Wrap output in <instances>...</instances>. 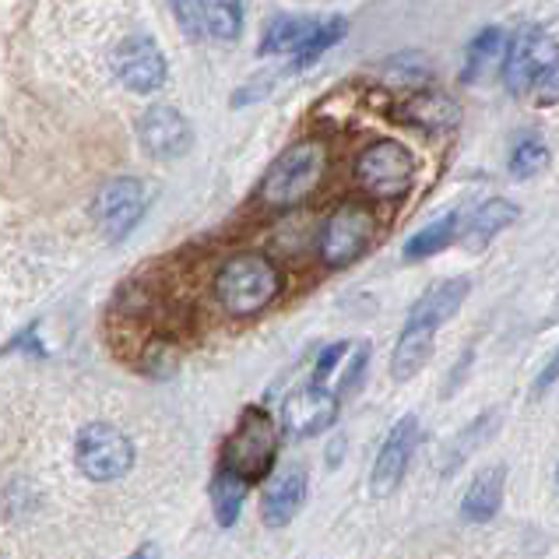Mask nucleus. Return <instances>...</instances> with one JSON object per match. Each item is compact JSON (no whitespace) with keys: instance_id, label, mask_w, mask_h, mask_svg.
<instances>
[{"instance_id":"f257e3e1","label":"nucleus","mask_w":559,"mask_h":559,"mask_svg":"<svg viewBox=\"0 0 559 559\" xmlns=\"http://www.w3.org/2000/svg\"><path fill=\"white\" fill-rule=\"evenodd\" d=\"M212 289H215L218 307L229 317H253L275 302V296L282 293V275H278V267L271 264V258H264L258 250H247V253H236L229 261H222Z\"/></svg>"},{"instance_id":"f03ea898","label":"nucleus","mask_w":559,"mask_h":559,"mask_svg":"<svg viewBox=\"0 0 559 559\" xmlns=\"http://www.w3.org/2000/svg\"><path fill=\"white\" fill-rule=\"evenodd\" d=\"M328 173V148L321 141H296V145L285 148L275 163L267 166L264 180H261V201L275 212L302 204L317 187H321Z\"/></svg>"},{"instance_id":"7ed1b4c3","label":"nucleus","mask_w":559,"mask_h":559,"mask_svg":"<svg viewBox=\"0 0 559 559\" xmlns=\"http://www.w3.org/2000/svg\"><path fill=\"white\" fill-rule=\"evenodd\" d=\"M503 82L514 95L535 92V99L556 103V39L542 28H521L507 39Z\"/></svg>"},{"instance_id":"20e7f679","label":"nucleus","mask_w":559,"mask_h":559,"mask_svg":"<svg viewBox=\"0 0 559 559\" xmlns=\"http://www.w3.org/2000/svg\"><path fill=\"white\" fill-rule=\"evenodd\" d=\"M278 454V429L264 408H247L239 415L236 429L229 433L226 451H222V468L236 472L243 483H258L275 468Z\"/></svg>"},{"instance_id":"39448f33","label":"nucleus","mask_w":559,"mask_h":559,"mask_svg":"<svg viewBox=\"0 0 559 559\" xmlns=\"http://www.w3.org/2000/svg\"><path fill=\"white\" fill-rule=\"evenodd\" d=\"M74 461L92 483H117L134 468V443L109 423H88L74 443Z\"/></svg>"},{"instance_id":"423d86ee","label":"nucleus","mask_w":559,"mask_h":559,"mask_svg":"<svg viewBox=\"0 0 559 559\" xmlns=\"http://www.w3.org/2000/svg\"><path fill=\"white\" fill-rule=\"evenodd\" d=\"M373 233H377V222L370 207L356 201L338 204L324 222L321 239H317V253H321V261L328 267H348L370 250Z\"/></svg>"},{"instance_id":"0eeeda50","label":"nucleus","mask_w":559,"mask_h":559,"mask_svg":"<svg viewBox=\"0 0 559 559\" xmlns=\"http://www.w3.org/2000/svg\"><path fill=\"white\" fill-rule=\"evenodd\" d=\"M356 183L377 201H394L408 194L415 180V158L405 145L397 141H377V145L362 148L356 158Z\"/></svg>"},{"instance_id":"6e6552de","label":"nucleus","mask_w":559,"mask_h":559,"mask_svg":"<svg viewBox=\"0 0 559 559\" xmlns=\"http://www.w3.org/2000/svg\"><path fill=\"white\" fill-rule=\"evenodd\" d=\"M145 207H148L145 183L134 177H120L103 187L99 201H95V218H99V226L109 239H123L141 222Z\"/></svg>"},{"instance_id":"1a4fd4ad","label":"nucleus","mask_w":559,"mask_h":559,"mask_svg":"<svg viewBox=\"0 0 559 559\" xmlns=\"http://www.w3.org/2000/svg\"><path fill=\"white\" fill-rule=\"evenodd\" d=\"M334 415H338V397L321 383H307V388L293 391L282 405V429L296 440H307L331 429Z\"/></svg>"},{"instance_id":"9d476101","label":"nucleus","mask_w":559,"mask_h":559,"mask_svg":"<svg viewBox=\"0 0 559 559\" xmlns=\"http://www.w3.org/2000/svg\"><path fill=\"white\" fill-rule=\"evenodd\" d=\"M114 71L131 92H155L166 82V57L152 36H127L114 53Z\"/></svg>"},{"instance_id":"9b49d317","label":"nucleus","mask_w":559,"mask_h":559,"mask_svg":"<svg viewBox=\"0 0 559 559\" xmlns=\"http://www.w3.org/2000/svg\"><path fill=\"white\" fill-rule=\"evenodd\" d=\"M415 440H419V423H415V415H405V419L388 433V440H383L380 454H377V465L370 472L373 497H391V492L402 486L405 468L415 451Z\"/></svg>"},{"instance_id":"f8f14e48","label":"nucleus","mask_w":559,"mask_h":559,"mask_svg":"<svg viewBox=\"0 0 559 559\" xmlns=\"http://www.w3.org/2000/svg\"><path fill=\"white\" fill-rule=\"evenodd\" d=\"M138 141L152 158H180L190 148V123L180 109L173 106H152L138 120Z\"/></svg>"},{"instance_id":"ddd939ff","label":"nucleus","mask_w":559,"mask_h":559,"mask_svg":"<svg viewBox=\"0 0 559 559\" xmlns=\"http://www.w3.org/2000/svg\"><path fill=\"white\" fill-rule=\"evenodd\" d=\"M302 500H307V468L302 465H285L282 472H275L264 486V503L261 514L267 528H285L296 514Z\"/></svg>"},{"instance_id":"4468645a","label":"nucleus","mask_w":559,"mask_h":559,"mask_svg":"<svg viewBox=\"0 0 559 559\" xmlns=\"http://www.w3.org/2000/svg\"><path fill=\"white\" fill-rule=\"evenodd\" d=\"M468 289H472V282H468V278H447V282H437L433 289H429V293L408 310V321L440 331V328L461 310V302L468 299Z\"/></svg>"},{"instance_id":"2eb2a0df","label":"nucleus","mask_w":559,"mask_h":559,"mask_svg":"<svg viewBox=\"0 0 559 559\" xmlns=\"http://www.w3.org/2000/svg\"><path fill=\"white\" fill-rule=\"evenodd\" d=\"M503 483H507V468L492 465L486 472H478L472 478V486L461 500V518L468 524H486L489 518H497V510L503 503Z\"/></svg>"},{"instance_id":"dca6fc26","label":"nucleus","mask_w":559,"mask_h":559,"mask_svg":"<svg viewBox=\"0 0 559 559\" xmlns=\"http://www.w3.org/2000/svg\"><path fill=\"white\" fill-rule=\"evenodd\" d=\"M433 342H437L433 328L405 321V331H402V338H397L394 356H391V377L397 383L412 380L429 362V356H433Z\"/></svg>"},{"instance_id":"f3484780","label":"nucleus","mask_w":559,"mask_h":559,"mask_svg":"<svg viewBox=\"0 0 559 559\" xmlns=\"http://www.w3.org/2000/svg\"><path fill=\"white\" fill-rule=\"evenodd\" d=\"M397 114H402L415 127H426V131H447V127L457 123L454 99H447L443 92H433V88L412 92L408 99L397 106Z\"/></svg>"},{"instance_id":"a211bd4d","label":"nucleus","mask_w":559,"mask_h":559,"mask_svg":"<svg viewBox=\"0 0 559 559\" xmlns=\"http://www.w3.org/2000/svg\"><path fill=\"white\" fill-rule=\"evenodd\" d=\"M514 218H518V207L514 204L503 201V198H492V201H486L468 218V226H465V233H461V239H465L468 250H483V247L492 243V236H500Z\"/></svg>"},{"instance_id":"6ab92c4d","label":"nucleus","mask_w":559,"mask_h":559,"mask_svg":"<svg viewBox=\"0 0 559 559\" xmlns=\"http://www.w3.org/2000/svg\"><path fill=\"white\" fill-rule=\"evenodd\" d=\"M317 32L313 19H296V14H282L267 25L264 43H261V57H285V53H299L302 46L310 43V36Z\"/></svg>"},{"instance_id":"aec40b11","label":"nucleus","mask_w":559,"mask_h":559,"mask_svg":"<svg viewBox=\"0 0 559 559\" xmlns=\"http://www.w3.org/2000/svg\"><path fill=\"white\" fill-rule=\"evenodd\" d=\"M507 53V36L500 28H483L468 46V60H465V82H483L489 71L503 63Z\"/></svg>"},{"instance_id":"412c9836","label":"nucleus","mask_w":559,"mask_h":559,"mask_svg":"<svg viewBox=\"0 0 559 559\" xmlns=\"http://www.w3.org/2000/svg\"><path fill=\"white\" fill-rule=\"evenodd\" d=\"M461 233V215H443L437 222H429L426 229L415 233L408 243H405V258L408 261H426V258H433V253L447 250L457 239Z\"/></svg>"},{"instance_id":"4be33fe9","label":"nucleus","mask_w":559,"mask_h":559,"mask_svg":"<svg viewBox=\"0 0 559 559\" xmlns=\"http://www.w3.org/2000/svg\"><path fill=\"white\" fill-rule=\"evenodd\" d=\"M247 489L250 483H243L236 472L222 468L212 483V510H215V521L222 528H233L239 521V510H243V500H247Z\"/></svg>"},{"instance_id":"5701e85b","label":"nucleus","mask_w":559,"mask_h":559,"mask_svg":"<svg viewBox=\"0 0 559 559\" xmlns=\"http://www.w3.org/2000/svg\"><path fill=\"white\" fill-rule=\"evenodd\" d=\"M198 11L218 43H233L243 32V0H198Z\"/></svg>"},{"instance_id":"b1692460","label":"nucleus","mask_w":559,"mask_h":559,"mask_svg":"<svg viewBox=\"0 0 559 559\" xmlns=\"http://www.w3.org/2000/svg\"><path fill=\"white\" fill-rule=\"evenodd\" d=\"M345 19H328V22H317V32L310 36V43L302 46V50L296 53V68H310L313 60H321L334 43L345 39Z\"/></svg>"},{"instance_id":"393cba45","label":"nucleus","mask_w":559,"mask_h":559,"mask_svg":"<svg viewBox=\"0 0 559 559\" xmlns=\"http://www.w3.org/2000/svg\"><path fill=\"white\" fill-rule=\"evenodd\" d=\"M497 423H500V415L497 412H486V419H475L465 433H461L457 440H454V447H451V457H447V468H457L461 461H465L478 443H483L492 429H497Z\"/></svg>"},{"instance_id":"a878e982","label":"nucleus","mask_w":559,"mask_h":559,"mask_svg":"<svg viewBox=\"0 0 559 559\" xmlns=\"http://www.w3.org/2000/svg\"><path fill=\"white\" fill-rule=\"evenodd\" d=\"M546 158H549V148L542 145L538 138H524L514 148V155H510V173H514L518 180H528L542 166H546Z\"/></svg>"},{"instance_id":"bb28decb","label":"nucleus","mask_w":559,"mask_h":559,"mask_svg":"<svg viewBox=\"0 0 559 559\" xmlns=\"http://www.w3.org/2000/svg\"><path fill=\"white\" fill-rule=\"evenodd\" d=\"M348 366H345V373L338 380V391H334V397H348V394H356L359 391V383H362V373H366V366H370V342H359V345H348Z\"/></svg>"},{"instance_id":"cd10ccee","label":"nucleus","mask_w":559,"mask_h":559,"mask_svg":"<svg viewBox=\"0 0 559 559\" xmlns=\"http://www.w3.org/2000/svg\"><path fill=\"white\" fill-rule=\"evenodd\" d=\"M345 356H348V342H334V345H324L321 348V356H317V366H313V377H310V383H328V377L338 370V366L345 362Z\"/></svg>"},{"instance_id":"c85d7f7f","label":"nucleus","mask_w":559,"mask_h":559,"mask_svg":"<svg viewBox=\"0 0 559 559\" xmlns=\"http://www.w3.org/2000/svg\"><path fill=\"white\" fill-rule=\"evenodd\" d=\"M131 559H158V549L155 546H145V549H138V556H131Z\"/></svg>"}]
</instances>
